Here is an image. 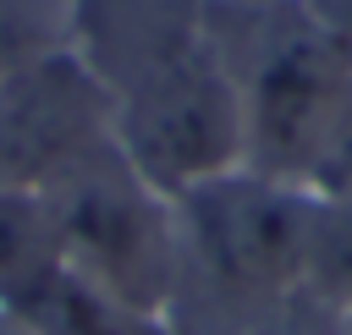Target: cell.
Masks as SVG:
<instances>
[{"label":"cell","instance_id":"obj_1","mask_svg":"<svg viewBox=\"0 0 352 335\" xmlns=\"http://www.w3.org/2000/svg\"><path fill=\"white\" fill-rule=\"evenodd\" d=\"M66 49L99 82L116 148L160 192L176 198L242 165L236 99L204 0H72Z\"/></svg>","mask_w":352,"mask_h":335},{"label":"cell","instance_id":"obj_2","mask_svg":"<svg viewBox=\"0 0 352 335\" xmlns=\"http://www.w3.org/2000/svg\"><path fill=\"white\" fill-rule=\"evenodd\" d=\"M242 132V165L302 181L352 82V49L297 5H209Z\"/></svg>","mask_w":352,"mask_h":335},{"label":"cell","instance_id":"obj_3","mask_svg":"<svg viewBox=\"0 0 352 335\" xmlns=\"http://www.w3.org/2000/svg\"><path fill=\"white\" fill-rule=\"evenodd\" d=\"M50 231L55 258L110 291L116 302L170 319L182 297V231H176V198L160 192L121 148L104 137L94 154H82L50 192Z\"/></svg>","mask_w":352,"mask_h":335},{"label":"cell","instance_id":"obj_4","mask_svg":"<svg viewBox=\"0 0 352 335\" xmlns=\"http://www.w3.org/2000/svg\"><path fill=\"white\" fill-rule=\"evenodd\" d=\"M308 198L314 192L302 181H280L248 165L192 181L187 192H176V231L187 269L248 302H292Z\"/></svg>","mask_w":352,"mask_h":335},{"label":"cell","instance_id":"obj_5","mask_svg":"<svg viewBox=\"0 0 352 335\" xmlns=\"http://www.w3.org/2000/svg\"><path fill=\"white\" fill-rule=\"evenodd\" d=\"M104 137V93L66 44L16 49L0 66V192H50Z\"/></svg>","mask_w":352,"mask_h":335},{"label":"cell","instance_id":"obj_6","mask_svg":"<svg viewBox=\"0 0 352 335\" xmlns=\"http://www.w3.org/2000/svg\"><path fill=\"white\" fill-rule=\"evenodd\" d=\"M0 302L16 308L38 335H176L170 319H154V313L116 302L110 291H99L94 280L66 269L60 258H50L33 280H22Z\"/></svg>","mask_w":352,"mask_h":335},{"label":"cell","instance_id":"obj_7","mask_svg":"<svg viewBox=\"0 0 352 335\" xmlns=\"http://www.w3.org/2000/svg\"><path fill=\"white\" fill-rule=\"evenodd\" d=\"M297 297L324 308V313H336V319L352 308V198H324V192L308 198Z\"/></svg>","mask_w":352,"mask_h":335},{"label":"cell","instance_id":"obj_8","mask_svg":"<svg viewBox=\"0 0 352 335\" xmlns=\"http://www.w3.org/2000/svg\"><path fill=\"white\" fill-rule=\"evenodd\" d=\"M55 258V231L44 192H0V297L33 280Z\"/></svg>","mask_w":352,"mask_h":335},{"label":"cell","instance_id":"obj_9","mask_svg":"<svg viewBox=\"0 0 352 335\" xmlns=\"http://www.w3.org/2000/svg\"><path fill=\"white\" fill-rule=\"evenodd\" d=\"M308 187L324 192V198H352V82L330 115V132L314 154V170H308Z\"/></svg>","mask_w":352,"mask_h":335},{"label":"cell","instance_id":"obj_10","mask_svg":"<svg viewBox=\"0 0 352 335\" xmlns=\"http://www.w3.org/2000/svg\"><path fill=\"white\" fill-rule=\"evenodd\" d=\"M302 5H308V11H314V16L352 49V0H302Z\"/></svg>","mask_w":352,"mask_h":335},{"label":"cell","instance_id":"obj_11","mask_svg":"<svg viewBox=\"0 0 352 335\" xmlns=\"http://www.w3.org/2000/svg\"><path fill=\"white\" fill-rule=\"evenodd\" d=\"M0 335H38V330H33L16 308H6V302H0Z\"/></svg>","mask_w":352,"mask_h":335},{"label":"cell","instance_id":"obj_12","mask_svg":"<svg viewBox=\"0 0 352 335\" xmlns=\"http://www.w3.org/2000/svg\"><path fill=\"white\" fill-rule=\"evenodd\" d=\"M204 5H248L253 11V5H297V0H204Z\"/></svg>","mask_w":352,"mask_h":335},{"label":"cell","instance_id":"obj_13","mask_svg":"<svg viewBox=\"0 0 352 335\" xmlns=\"http://www.w3.org/2000/svg\"><path fill=\"white\" fill-rule=\"evenodd\" d=\"M341 335H352V308H346V313H341Z\"/></svg>","mask_w":352,"mask_h":335}]
</instances>
